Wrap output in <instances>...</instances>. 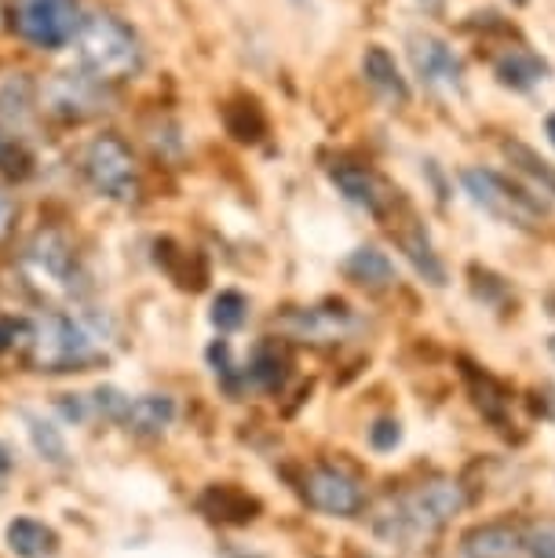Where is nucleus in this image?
<instances>
[{
  "instance_id": "nucleus-13",
  "label": "nucleus",
  "mask_w": 555,
  "mask_h": 558,
  "mask_svg": "<svg viewBox=\"0 0 555 558\" xmlns=\"http://www.w3.org/2000/svg\"><path fill=\"white\" fill-rule=\"evenodd\" d=\"M329 175H333V183H337V191L348 197L351 205H359L362 213H370V216L384 213V191H381V183H376L373 172H365V168H359V165L340 161V165H333Z\"/></svg>"
},
{
  "instance_id": "nucleus-15",
  "label": "nucleus",
  "mask_w": 555,
  "mask_h": 558,
  "mask_svg": "<svg viewBox=\"0 0 555 558\" xmlns=\"http://www.w3.org/2000/svg\"><path fill=\"white\" fill-rule=\"evenodd\" d=\"M8 547L19 558H51L59 551V536L51 525L37 519H15L8 525Z\"/></svg>"
},
{
  "instance_id": "nucleus-29",
  "label": "nucleus",
  "mask_w": 555,
  "mask_h": 558,
  "mask_svg": "<svg viewBox=\"0 0 555 558\" xmlns=\"http://www.w3.org/2000/svg\"><path fill=\"white\" fill-rule=\"evenodd\" d=\"M29 332H34V325L4 318V322H0V351H4V347H12V343H19V340L29 343Z\"/></svg>"
},
{
  "instance_id": "nucleus-10",
  "label": "nucleus",
  "mask_w": 555,
  "mask_h": 558,
  "mask_svg": "<svg viewBox=\"0 0 555 558\" xmlns=\"http://www.w3.org/2000/svg\"><path fill=\"white\" fill-rule=\"evenodd\" d=\"M464 558H530L527 525L522 522H483L460 541Z\"/></svg>"
},
{
  "instance_id": "nucleus-11",
  "label": "nucleus",
  "mask_w": 555,
  "mask_h": 558,
  "mask_svg": "<svg viewBox=\"0 0 555 558\" xmlns=\"http://www.w3.org/2000/svg\"><path fill=\"white\" fill-rule=\"evenodd\" d=\"M281 329L292 332L303 343H337L354 329L351 311L343 307H311V311H297L281 322Z\"/></svg>"
},
{
  "instance_id": "nucleus-19",
  "label": "nucleus",
  "mask_w": 555,
  "mask_h": 558,
  "mask_svg": "<svg viewBox=\"0 0 555 558\" xmlns=\"http://www.w3.org/2000/svg\"><path fill=\"white\" fill-rule=\"evenodd\" d=\"M402 252L410 256V263L427 286H446V267H443V259L435 256V248L424 230H410V234L402 238Z\"/></svg>"
},
{
  "instance_id": "nucleus-27",
  "label": "nucleus",
  "mask_w": 555,
  "mask_h": 558,
  "mask_svg": "<svg viewBox=\"0 0 555 558\" xmlns=\"http://www.w3.org/2000/svg\"><path fill=\"white\" fill-rule=\"evenodd\" d=\"M59 413L70 420V424H85L92 416V402L85 395H62L59 398Z\"/></svg>"
},
{
  "instance_id": "nucleus-18",
  "label": "nucleus",
  "mask_w": 555,
  "mask_h": 558,
  "mask_svg": "<svg viewBox=\"0 0 555 558\" xmlns=\"http://www.w3.org/2000/svg\"><path fill=\"white\" fill-rule=\"evenodd\" d=\"M48 102L59 118H85L96 110V96H92V84L81 77H59L48 88Z\"/></svg>"
},
{
  "instance_id": "nucleus-23",
  "label": "nucleus",
  "mask_w": 555,
  "mask_h": 558,
  "mask_svg": "<svg viewBox=\"0 0 555 558\" xmlns=\"http://www.w3.org/2000/svg\"><path fill=\"white\" fill-rule=\"evenodd\" d=\"M245 311H249V303L242 292H219L216 303H213V325L219 332H234V329H242V322H245Z\"/></svg>"
},
{
  "instance_id": "nucleus-30",
  "label": "nucleus",
  "mask_w": 555,
  "mask_h": 558,
  "mask_svg": "<svg viewBox=\"0 0 555 558\" xmlns=\"http://www.w3.org/2000/svg\"><path fill=\"white\" fill-rule=\"evenodd\" d=\"M8 227H12V202H8V194H0V238L8 234Z\"/></svg>"
},
{
  "instance_id": "nucleus-21",
  "label": "nucleus",
  "mask_w": 555,
  "mask_h": 558,
  "mask_svg": "<svg viewBox=\"0 0 555 558\" xmlns=\"http://www.w3.org/2000/svg\"><path fill=\"white\" fill-rule=\"evenodd\" d=\"M505 154H508V161L519 168L522 175H530L533 179V186H541V194H552L555 197V168L544 161V157L538 150H530L527 143H505Z\"/></svg>"
},
{
  "instance_id": "nucleus-7",
  "label": "nucleus",
  "mask_w": 555,
  "mask_h": 558,
  "mask_svg": "<svg viewBox=\"0 0 555 558\" xmlns=\"http://www.w3.org/2000/svg\"><path fill=\"white\" fill-rule=\"evenodd\" d=\"M19 29H23L29 45L45 51L67 48L81 34L77 0H23V8H19Z\"/></svg>"
},
{
  "instance_id": "nucleus-14",
  "label": "nucleus",
  "mask_w": 555,
  "mask_h": 558,
  "mask_svg": "<svg viewBox=\"0 0 555 558\" xmlns=\"http://www.w3.org/2000/svg\"><path fill=\"white\" fill-rule=\"evenodd\" d=\"M494 77L511 92H530L548 77V62H544L541 56H533V51H527V48H511L497 59Z\"/></svg>"
},
{
  "instance_id": "nucleus-2",
  "label": "nucleus",
  "mask_w": 555,
  "mask_h": 558,
  "mask_svg": "<svg viewBox=\"0 0 555 558\" xmlns=\"http://www.w3.org/2000/svg\"><path fill=\"white\" fill-rule=\"evenodd\" d=\"M464 508V486H457V482H427L421 489H410L402 497L387 500L384 511L373 519V533L387 547H421Z\"/></svg>"
},
{
  "instance_id": "nucleus-16",
  "label": "nucleus",
  "mask_w": 555,
  "mask_h": 558,
  "mask_svg": "<svg viewBox=\"0 0 555 558\" xmlns=\"http://www.w3.org/2000/svg\"><path fill=\"white\" fill-rule=\"evenodd\" d=\"M343 270H348L351 281L359 286H370V289H384L395 281V263L387 252H381L376 245H362L354 248L348 259H343Z\"/></svg>"
},
{
  "instance_id": "nucleus-25",
  "label": "nucleus",
  "mask_w": 555,
  "mask_h": 558,
  "mask_svg": "<svg viewBox=\"0 0 555 558\" xmlns=\"http://www.w3.org/2000/svg\"><path fill=\"white\" fill-rule=\"evenodd\" d=\"M527 525V547L530 558H555V519L522 522Z\"/></svg>"
},
{
  "instance_id": "nucleus-5",
  "label": "nucleus",
  "mask_w": 555,
  "mask_h": 558,
  "mask_svg": "<svg viewBox=\"0 0 555 558\" xmlns=\"http://www.w3.org/2000/svg\"><path fill=\"white\" fill-rule=\"evenodd\" d=\"M23 270L29 286L48 292V296H70L77 289V256L70 241L56 230H40L23 252Z\"/></svg>"
},
{
  "instance_id": "nucleus-32",
  "label": "nucleus",
  "mask_w": 555,
  "mask_h": 558,
  "mask_svg": "<svg viewBox=\"0 0 555 558\" xmlns=\"http://www.w3.org/2000/svg\"><path fill=\"white\" fill-rule=\"evenodd\" d=\"M548 351H552V357H555V336H552V340H548Z\"/></svg>"
},
{
  "instance_id": "nucleus-28",
  "label": "nucleus",
  "mask_w": 555,
  "mask_h": 558,
  "mask_svg": "<svg viewBox=\"0 0 555 558\" xmlns=\"http://www.w3.org/2000/svg\"><path fill=\"white\" fill-rule=\"evenodd\" d=\"M23 161H26V157L19 154L12 135L0 132V168H4V172H23Z\"/></svg>"
},
{
  "instance_id": "nucleus-22",
  "label": "nucleus",
  "mask_w": 555,
  "mask_h": 558,
  "mask_svg": "<svg viewBox=\"0 0 555 558\" xmlns=\"http://www.w3.org/2000/svg\"><path fill=\"white\" fill-rule=\"evenodd\" d=\"M245 380H253L256 387H264V391H275V387H281V380H286V362L278 357V351H270V347H264L253 365H249Z\"/></svg>"
},
{
  "instance_id": "nucleus-20",
  "label": "nucleus",
  "mask_w": 555,
  "mask_h": 558,
  "mask_svg": "<svg viewBox=\"0 0 555 558\" xmlns=\"http://www.w3.org/2000/svg\"><path fill=\"white\" fill-rule=\"evenodd\" d=\"M23 420H26L29 441H34V449H37L40 460H48V463H67L70 460L67 438H62V430L51 424V420L37 416V413H23Z\"/></svg>"
},
{
  "instance_id": "nucleus-6",
  "label": "nucleus",
  "mask_w": 555,
  "mask_h": 558,
  "mask_svg": "<svg viewBox=\"0 0 555 558\" xmlns=\"http://www.w3.org/2000/svg\"><path fill=\"white\" fill-rule=\"evenodd\" d=\"M85 175L92 191L110 197V202H132L135 197V157L129 143L118 135H99L85 150Z\"/></svg>"
},
{
  "instance_id": "nucleus-8",
  "label": "nucleus",
  "mask_w": 555,
  "mask_h": 558,
  "mask_svg": "<svg viewBox=\"0 0 555 558\" xmlns=\"http://www.w3.org/2000/svg\"><path fill=\"white\" fill-rule=\"evenodd\" d=\"M307 500L333 519H351L365 508L359 478H351L343 468H314L307 475Z\"/></svg>"
},
{
  "instance_id": "nucleus-1",
  "label": "nucleus",
  "mask_w": 555,
  "mask_h": 558,
  "mask_svg": "<svg viewBox=\"0 0 555 558\" xmlns=\"http://www.w3.org/2000/svg\"><path fill=\"white\" fill-rule=\"evenodd\" d=\"M113 318L96 307H81L70 314H48L29 332V362L40 373H73L99 362L113 347Z\"/></svg>"
},
{
  "instance_id": "nucleus-3",
  "label": "nucleus",
  "mask_w": 555,
  "mask_h": 558,
  "mask_svg": "<svg viewBox=\"0 0 555 558\" xmlns=\"http://www.w3.org/2000/svg\"><path fill=\"white\" fill-rule=\"evenodd\" d=\"M81 62L96 81H118L129 77L143 66L140 37L121 23L118 15L96 12L81 23Z\"/></svg>"
},
{
  "instance_id": "nucleus-4",
  "label": "nucleus",
  "mask_w": 555,
  "mask_h": 558,
  "mask_svg": "<svg viewBox=\"0 0 555 558\" xmlns=\"http://www.w3.org/2000/svg\"><path fill=\"white\" fill-rule=\"evenodd\" d=\"M464 194L475 202L483 213L494 219H505L511 227H538L544 216V205L533 202L530 194H522L519 186H511L505 175L490 172V168H464L460 172Z\"/></svg>"
},
{
  "instance_id": "nucleus-26",
  "label": "nucleus",
  "mask_w": 555,
  "mask_h": 558,
  "mask_svg": "<svg viewBox=\"0 0 555 558\" xmlns=\"http://www.w3.org/2000/svg\"><path fill=\"white\" fill-rule=\"evenodd\" d=\"M402 441V424L399 420H376L370 427V446L376 452H391Z\"/></svg>"
},
{
  "instance_id": "nucleus-31",
  "label": "nucleus",
  "mask_w": 555,
  "mask_h": 558,
  "mask_svg": "<svg viewBox=\"0 0 555 558\" xmlns=\"http://www.w3.org/2000/svg\"><path fill=\"white\" fill-rule=\"evenodd\" d=\"M544 132H548V143L555 146V110L548 113V121H544Z\"/></svg>"
},
{
  "instance_id": "nucleus-9",
  "label": "nucleus",
  "mask_w": 555,
  "mask_h": 558,
  "mask_svg": "<svg viewBox=\"0 0 555 558\" xmlns=\"http://www.w3.org/2000/svg\"><path fill=\"white\" fill-rule=\"evenodd\" d=\"M410 59L413 70L427 88L438 92H457L460 88V59L454 56V48L435 34H413L410 37Z\"/></svg>"
},
{
  "instance_id": "nucleus-12",
  "label": "nucleus",
  "mask_w": 555,
  "mask_h": 558,
  "mask_svg": "<svg viewBox=\"0 0 555 558\" xmlns=\"http://www.w3.org/2000/svg\"><path fill=\"white\" fill-rule=\"evenodd\" d=\"M362 73H365V81H370V88L381 92L387 102H406V99H410V84H406L399 62H395V56L387 48H381V45L365 48Z\"/></svg>"
},
{
  "instance_id": "nucleus-17",
  "label": "nucleus",
  "mask_w": 555,
  "mask_h": 558,
  "mask_svg": "<svg viewBox=\"0 0 555 558\" xmlns=\"http://www.w3.org/2000/svg\"><path fill=\"white\" fill-rule=\"evenodd\" d=\"M172 416H176V402L169 395H143L132 402L129 416H124V427L135 430V435H161L172 424Z\"/></svg>"
},
{
  "instance_id": "nucleus-24",
  "label": "nucleus",
  "mask_w": 555,
  "mask_h": 558,
  "mask_svg": "<svg viewBox=\"0 0 555 558\" xmlns=\"http://www.w3.org/2000/svg\"><path fill=\"white\" fill-rule=\"evenodd\" d=\"M88 402H92V413L118 420V424H124V416H129V409H132V398L118 391V387H96Z\"/></svg>"
}]
</instances>
